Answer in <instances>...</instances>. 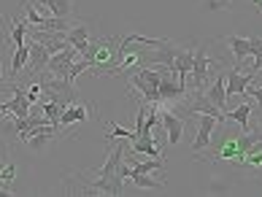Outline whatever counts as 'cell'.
Returning a JSON list of instances; mask_svg holds the SVG:
<instances>
[{"instance_id": "obj_17", "label": "cell", "mask_w": 262, "mask_h": 197, "mask_svg": "<svg viewBox=\"0 0 262 197\" xmlns=\"http://www.w3.org/2000/svg\"><path fill=\"white\" fill-rule=\"evenodd\" d=\"M135 186H141V189H165V179H151V173H133L130 176Z\"/></svg>"}, {"instance_id": "obj_19", "label": "cell", "mask_w": 262, "mask_h": 197, "mask_svg": "<svg viewBox=\"0 0 262 197\" xmlns=\"http://www.w3.org/2000/svg\"><path fill=\"white\" fill-rule=\"evenodd\" d=\"M30 62V46H16V52H14V62H11V76H19L22 73V68Z\"/></svg>"}, {"instance_id": "obj_18", "label": "cell", "mask_w": 262, "mask_h": 197, "mask_svg": "<svg viewBox=\"0 0 262 197\" xmlns=\"http://www.w3.org/2000/svg\"><path fill=\"white\" fill-rule=\"evenodd\" d=\"M162 167H165V157H151V160H146V162H133L130 170L133 173H154V170H162Z\"/></svg>"}, {"instance_id": "obj_15", "label": "cell", "mask_w": 262, "mask_h": 197, "mask_svg": "<svg viewBox=\"0 0 262 197\" xmlns=\"http://www.w3.org/2000/svg\"><path fill=\"white\" fill-rule=\"evenodd\" d=\"M46 122H49V119H46L43 114L38 116V114H33V111H30V116H25V119H14V127H16V135H19V138H25L27 133L33 130V127L46 124Z\"/></svg>"}, {"instance_id": "obj_13", "label": "cell", "mask_w": 262, "mask_h": 197, "mask_svg": "<svg viewBox=\"0 0 262 197\" xmlns=\"http://www.w3.org/2000/svg\"><path fill=\"white\" fill-rule=\"evenodd\" d=\"M90 119V108L79 100H71L65 108H62V116H60V124L62 127H71V124H79V122H86Z\"/></svg>"}, {"instance_id": "obj_8", "label": "cell", "mask_w": 262, "mask_h": 197, "mask_svg": "<svg viewBox=\"0 0 262 197\" xmlns=\"http://www.w3.org/2000/svg\"><path fill=\"white\" fill-rule=\"evenodd\" d=\"M160 119H162V127H165V135H168V143L176 146L184 135V116H179L176 111H170V108H160Z\"/></svg>"}, {"instance_id": "obj_12", "label": "cell", "mask_w": 262, "mask_h": 197, "mask_svg": "<svg viewBox=\"0 0 262 197\" xmlns=\"http://www.w3.org/2000/svg\"><path fill=\"white\" fill-rule=\"evenodd\" d=\"M206 97L219 108V111H225V108H227V71H222V73L211 81V86L206 90Z\"/></svg>"}, {"instance_id": "obj_25", "label": "cell", "mask_w": 262, "mask_h": 197, "mask_svg": "<svg viewBox=\"0 0 262 197\" xmlns=\"http://www.w3.org/2000/svg\"><path fill=\"white\" fill-rule=\"evenodd\" d=\"M0 84H6V78H3V73H0Z\"/></svg>"}, {"instance_id": "obj_22", "label": "cell", "mask_w": 262, "mask_h": 197, "mask_svg": "<svg viewBox=\"0 0 262 197\" xmlns=\"http://www.w3.org/2000/svg\"><path fill=\"white\" fill-rule=\"evenodd\" d=\"M14 179H16V165H14V162H6V165H0V181L11 184Z\"/></svg>"}, {"instance_id": "obj_3", "label": "cell", "mask_w": 262, "mask_h": 197, "mask_svg": "<svg viewBox=\"0 0 262 197\" xmlns=\"http://www.w3.org/2000/svg\"><path fill=\"white\" fill-rule=\"evenodd\" d=\"M52 138H60V130H54V127H52L49 122H46V124H38V127H33V130L27 133L25 138H19V141L27 143L33 151L41 154V151H46V146H49Z\"/></svg>"}, {"instance_id": "obj_7", "label": "cell", "mask_w": 262, "mask_h": 197, "mask_svg": "<svg viewBox=\"0 0 262 197\" xmlns=\"http://www.w3.org/2000/svg\"><path fill=\"white\" fill-rule=\"evenodd\" d=\"M257 78V73H251V71H246V73H241V68L235 65V68H230L227 71V97H244L246 95V86L251 84Z\"/></svg>"}, {"instance_id": "obj_14", "label": "cell", "mask_w": 262, "mask_h": 197, "mask_svg": "<svg viewBox=\"0 0 262 197\" xmlns=\"http://www.w3.org/2000/svg\"><path fill=\"white\" fill-rule=\"evenodd\" d=\"M151 135H154V133L135 138V141H133V149H130V154H149V157H162V154H160V146H157V141H154Z\"/></svg>"}, {"instance_id": "obj_5", "label": "cell", "mask_w": 262, "mask_h": 197, "mask_svg": "<svg viewBox=\"0 0 262 197\" xmlns=\"http://www.w3.org/2000/svg\"><path fill=\"white\" fill-rule=\"evenodd\" d=\"M30 108H33V103L27 100L25 86H16V84H14V97H11L8 103H3V108H0V116H3V114H14V119H25V116H30Z\"/></svg>"}, {"instance_id": "obj_20", "label": "cell", "mask_w": 262, "mask_h": 197, "mask_svg": "<svg viewBox=\"0 0 262 197\" xmlns=\"http://www.w3.org/2000/svg\"><path fill=\"white\" fill-rule=\"evenodd\" d=\"M25 92H27V100H30L33 105L43 100V86H41V81H33V84H30V86H27V90H25Z\"/></svg>"}, {"instance_id": "obj_11", "label": "cell", "mask_w": 262, "mask_h": 197, "mask_svg": "<svg viewBox=\"0 0 262 197\" xmlns=\"http://www.w3.org/2000/svg\"><path fill=\"white\" fill-rule=\"evenodd\" d=\"M35 6L43 16H60V19L73 16V0H35Z\"/></svg>"}, {"instance_id": "obj_1", "label": "cell", "mask_w": 262, "mask_h": 197, "mask_svg": "<svg viewBox=\"0 0 262 197\" xmlns=\"http://www.w3.org/2000/svg\"><path fill=\"white\" fill-rule=\"evenodd\" d=\"M213 41H200L195 46V62H192V90L206 92V84L211 78H216L225 68V60L219 54L211 52Z\"/></svg>"}, {"instance_id": "obj_21", "label": "cell", "mask_w": 262, "mask_h": 197, "mask_svg": "<svg viewBox=\"0 0 262 197\" xmlns=\"http://www.w3.org/2000/svg\"><path fill=\"white\" fill-rule=\"evenodd\" d=\"M105 138H124V141H135V133L122 130L119 124H111V127H105Z\"/></svg>"}, {"instance_id": "obj_4", "label": "cell", "mask_w": 262, "mask_h": 197, "mask_svg": "<svg viewBox=\"0 0 262 197\" xmlns=\"http://www.w3.org/2000/svg\"><path fill=\"white\" fill-rule=\"evenodd\" d=\"M27 46H30V62H27V76H38L41 71H46V65H49V57H52V52H49V46L46 43H41V41H27Z\"/></svg>"}, {"instance_id": "obj_23", "label": "cell", "mask_w": 262, "mask_h": 197, "mask_svg": "<svg viewBox=\"0 0 262 197\" xmlns=\"http://www.w3.org/2000/svg\"><path fill=\"white\" fill-rule=\"evenodd\" d=\"M206 8H211V11H225V8L232 6V0H200Z\"/></svg>"}, {"instance_id": "obj_6", "label": "cell", "mask_w": 262, "mask_h": 197, "mask_svg": "<svg viewBox=\"0 0 262 197\" xmlns=\"http://www.w3.org/2000/svg\"><path fill=\"white\" fill-rule=\"evenodd\" d=\"M79 52H76L73 46H65L62 52H57V54H52L49 57V65H46V73H54V76H62L65 78V73L71 71V65L79 60Z\"/></svg>"}, {"instance_id": "obj_9", "label": "cell", "mask_w": 262, "mask_h": 197, "mask_svg": "<svg viewBox=\"0 0 262 197\" xmlns=\"http://www.w3.org/2000/svg\"><path fill=\"white\" fill-rule=\"evenodd\" d=\"M222 43L227 46V52L232 57V62L241 68V62L251 57V38H241V35H225L222 38Z\"/></svg>"}, {"instance_id": "obj_10", "label": "cell", "mask_w": 262, "mask_h": 197, "mask_svg": "<svg viewBox=\"0 0 262 197\" xmlns=\"http://www.w3.org/2000/svg\"><path fill=\"white\" fill-rule=\"evenodd\" d=\"M192 62H195V49L192 46H179L176 60H173V71L179 73V81L187 86V78L192 76Z\"/></svg>"}, {"instance_id": "obj_16", "label": "cell", "mask_w": 262, "mask_h": 197, "mask_svg": "<svg viewBox=\"0 0 262 197\" xmlns=\"http://www.w3.org/2000/svg\"><path fill=\"white\" fill-rule=\"evenodd\" d=\"M227 116V119L230 122H235L238 127H241V130H251V127H249V116H251V105L249 103H241L238 108H235V111H230V114H225Z\"/></svg>"}, {"instance_id": "obj_2", "label": "cell", "mask_w": 262, "mask_h": 197, "mask_svg": "<svg viewBox=\"0 0 262 197\" xmlns=\"http://www.w3.org/2000/svg\"><path fill=\"white\" fill-rule=\"evenodd\" d=\"M195 122H198V133H195L192 151H195V157H200V151L211 143V135L219 127V122H216V116H211V114H195Z\"/></svg>"}, {"instance_id": "obj_24", "label": "cell", "mask_w": 262, "mask_h": 197, "mask_svg": "<svg viewBox=\"0 0 262 197\" xmlns=\"http://www.w3.org/2000/svg\"><path fill=\"white\" fill-rule=\"evenodd\" d=\"M251 6H254V8H257V11L262 14V0H251Z\"/></svg>"}]
</instances>
